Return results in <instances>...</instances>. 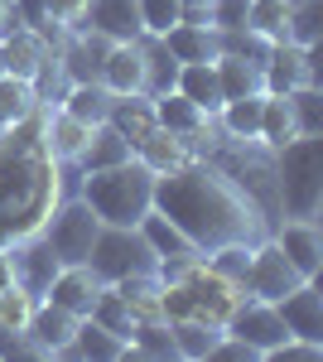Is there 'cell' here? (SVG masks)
Returning <instances> with one entry per match:
<instances>
[{
    "mask_svg": "<svg viewBox=\"0 0 323 362\" xmlns=\"http://www.w3.org/2000/svg\"><path fill=\"white\" fill-rule=\"evenodd\" d=\"M87 140H92V126L87 121H78V116L63 112V107H44V145H49L54 160H82Z\"/></svg>",
    "mask_w": 323,
    "mask_h": 362,
    "instance_id": "e0dca14e",
    "label": "cell"
},
{
    "mask_svg": "<svg viewBox=\"0 0 323 362\" xmlns=\"http://www.w3.org/2000/svg\"><path fill=\"white\" fill-rule=\"evenodd\" d=\"M285 102H290V116H295L299 136H323V92L319 87L314 83L295 87V92H285Z\"/></svg>",
    "mask_w": 323,
    "mask_h": 362,
    "instance_id": "8d00e7d4",
    "label": "cell"
},
{
    "mask_svg": "<svg viewBox=\"0 0 323 362\" xmlns=\"http://www.w3.org/2000/svg\"><path fill=\"white\" fill-rule=\"evenodd\" d=\"M270 362H323V343H309V338H285L280 348L266 353Z\"/></svg>",
    "mask_w": 323,
    "mask_h": 362,
    "instance_id": "ee69618b",
    "label": "cell"
},
{
    "mask_svg": "<svg viewBox=\"0 0 323 362\" xmlns=\"http://www.w3.org/2000/svg\"><path fill=\"white\" fill-rule=\"evenodd\" d=\"M116 295L126 300V309H131L135 324H140V319H164V285H160V276H126V280H116Z\"/></svg>",
    "mask_w": 323,
    "mask_h": 362,
    "instance_id": "f1b7e54d",
    "label": "cell"
},
{
    "mask_svg": "<svg viewBox=\"0 0 323 362\" xmlns=\"http://www.w3.org/2000/svg\"><path fill=\"white\" fill-rule=\"evenodd\" d=\"M87 266H92V276L102 280V285H116V280H126V276H155L160 256H155L150 242L140 237V227H111V223H102L97 242H92V256H87Z\"/></svg>",
    "mask_w": 323,
    "mask_h": 362,
    "instance_id": "5b68a950",
    "label": "cell"
},
{
    "mask_svg": "<svg viewBox=\"0 0 323 362\" xmlns=\"http://www.w3.org/2000/svg\"><path fill=\"white\" fill-rule=\"evenodd\" d=\"M126 358H174V334H169V319H140L126 338Z\"/></svg>",
    "mask_w": 323,
    "mask_h": 362,
    "instance_id": "1f68e13d",
    "label": "cell"
},
{
    "mask_svg": "<svg viewBox=\"0 0 323 362\" xmlns=\"http://www.w3.org/2000/svg\"><path fill=\"white\" fill-rule=\"evenodd\" d=\"M169 334H174V358H189V362H208V353H213V343L222 338V329L217 324H208V319H169Z\"/></svg>",
    "mask_w": 323,
    "mask_h": 362,
    "instance_id": "83f0119b",
    "label": "cell"
},
{
    "mask_svg": "<svg viewBox=\"0 0 323 362\" xmlns=\"http://www.w3.org/2000/svg\"><path fill=\"white\" fill-rule=\"evenodd\" d=\"M208 362H261V353H256V348H246L242 338L222 334V338L213 343V353H208Z\"/></svg>",
    "mask_w": 323,
    "mask_h": 362,
    "instance_id": "bcb514c9",
    "label": "cell"
},
{
    "mask_svg": "<svg viewBox=\"0 0 323 362\" xmlns=\"http://www.w3.org/2000/svg\"><path fill=\"white\" fill-rule=\"evenodd\" d=\"M222 334L242 338L246 348H256L261 358H266L270 348H280L290 329H285V319H280V309L270 305V300H256V295H242L237 309L227 314V324H222Z\"/></svg>",
    "mask_w": 323,
    "mask_h": 362,
    "instance_id": "52a82bcc",
    "label": "cell"
},
{
    "mask_svg": "<svg viewBox=\"0 0 323 362\" xmlns=\"http://www.w3.org/2000/svg\"><path fill=\"white\" fill-rule=\"evenodd\" d=\"M295 136H299V131H295V116H290V102H285V97H275V92H266L256 140H261V145H270V150H280V145H290Z\"/></svg>",
    "mask_w": 323,
    "mask_h": 362,
    "instance_id": "d6a6232c",
    "label": "cell"
},
{
    "mask_svg": "<svg viewBox=\"0 0 323 362\" xmlns=\"http://www.w3.org/2000/svg\"><path fill=\"white\" fill-rule=\"evenodd\" d=\"M49 54H54V49H49V39H44L39 29H15V34L0 39V63H5V73H10V78H25V83L39 73V63Z\"/></svg>",
    "mask_w": 323,
    "mask_h": 362,
    "instance_id": "ac0fdd59",
    "label": "cell"
},
{
    "mask_svg": "<svg viewBox=\"0 0 323 362\" xmlns=\"http://www.w3.org/2000/svg\"><path fill=\"white\" fill-rule=\"evenodd\" d=\"M160 39L169 44V54L179 58V63H213L217 58V29L213 25H174Z\"/></svg>",
    "mask_w": 323,
    "mask_h": 362,
    "instance_id": "484cf974",
    "label": "cell"
},
{
    "mask_svg": "<svg viewBox=\"0 0 323 362\" xmlns=\"http://www.w3.org/2000/svg\"><path fill=\"white\" fill-rule=\"evenodd\" d=\"M135 49H140V73H145V97H160V92H174V78H179V58L169 54V44H164L160 34H140L135 39Z\"/></svg>",
    "mask_w": 323,
    "mask_h": 362,
    "instance_id": "d6986e66",
    "label": "cell"
},
{
    "mask_svg": "<svg viewBox=\"0 0 323 362\" xmlns=\"http://www.w3.org/2000/svg\"><path fill=\"white\" fill-rule=\"evenodd\" d=\"M29 112H39V97H34V87L25 78H0V131L5 126H15V121H25Z\"/></svg>",
    "mask_w": 323,
    "mask_h": 362,
    "instance_id": "74e56055",
    "label": "cell"
},
{
    "mask_svg": "<svg viewBox=\"0 0 323 362\" xmlns=\"http://www.w3.org/2000/svg\"><path fill=\"white\" fill-rule=\"evenodd\" d=\"M217 83H222V102L266 92V87H261V68L246 63V58H232V54H217Z\"/></svg>",
    "mask_w": 323,
    "mask_h": 362,
    "instance_id": "836d02e7",
    "label": "cell"
},
{
    "mask_svg": "<svg viewBox=\"0 0 323 362\" xmlns=\"http://www.w3.org/2000/svg\"><path fill=\"white\" fill-rule=\"evenodd\" d=\"M270 39H261L256 29H217V54H232V58H246V63H266L270 58Z\"/></svg>",
    "mask_w": 323,
    "mask_h": 362,
    "instance_id": "ab89813d",
    "label": "cell"
},
{
    "mask_svg": "<svg viewBox=\"0 0 323 362\" xmlns=\"http://www.w3.org/2000/svg\"><path fill=\"white\" fill-rule=\"evenodd\" d=\"M44 15L63 29H82L87 20V0H44Z\"/></svg>",
    "mask_w": 323,
    "mask_h": 362,
    "instance_id": "f6af8a7d",
    "label": "cell"
},
{
    "mask_svg": "<svg viewBox=\"0 0 323 362\" xmlns=\"http://www.w3.org/2000/svg\"><path fill=\"white\" fill-rule=\"evenodd\" d=\"M97 295H102V280L92 276V266H63L44 300L58 305V309H68V314H78V319H87L92 305H97Z\"/></svg>",
    "mask_w": 323,
    "mask_h": 362,
    "instance_id": "9a60e30c",
    "label": "cell"
},
{
    "mask_svg": "<svg viewBox=\"0 0 323 362\" xmlns=\"http://www.w3.org/2000/svg\"><path fill=\"white\" fill-rule=\"evenodd\" d=\"M73 334H78V314L49 305V300H39L34 314H29V324H25V338L34 343L39 358H63V348L73 343Z\"/></svg>",
    "mask_w": 323,
    "mask_h": 362,
    "instance_id": "5bb4252c",
    "label": "cell"
},
{
    "mask_svg": "<svg viewBox=\"0 0 323 362\" xmlns=\"http://www.w3.org/2000/svg\"><path fill=\"white\" fill-rule=\"evenodd\" d=\"M135 227H140V237L150 242V251H155L160 261H179V256L189 261V256H203V251L193 247V242L184 237V232H179V227H174L169 218H164L160 208H150V213H145V218H140Z\"/></svg>",
    "mask_w": 323,
    "mask_h": 362,
    "instance_id": "cb8c5ba5",
    "label": "cell"
},
{
    "mask_svg": "<svg viewBox=\"0 0 323 362\" xmlns=\"http://www.w3.org/2000/svg\"><path fill=\"white\" fill-rule=\"evenodd\" d=\"M102 87H107V92H116V97H126V92H140V87H145L135 39H126V44H111L107 63H102Z\"/></svg>",
    "mask_w": 323,
    "mask_h": 362,
    "instance_id": "d4e9b609",
    "label": "cell"
},
{
    "mask_svg": "<svg viewBox=\"0 0 323 362\" xmlns=\"http://www.w3.org/2000/svg\"><path fill=\"white\" fill-rule=\"evenodd\" d=\"M39 232H44V242L54 247V256L63 266H87L92 242H97V232H102V218L87 208V198H63Z\"/></svg>",
    "mask_w": 323,
    "mask_h": 362,
    "instance_id": "8992f818",
    "label": "cell"
},
{
    "mask_svg": "<svg viewBox=\"0 0 323 362\" xmlns=\"http://www.w3.org/2000/svg\"><path fill=\"white\" fill-rule=\"evenodd\" d=\"M275 309H280L290 338L323 343V290H319V280H299L285 300H275Z\"/></svg>",
    "mask_w": 323,
    "mask_h": 362,
    "instance_id": "4fadbf2b",
    "label": "cell"
},
{
    "mask_svg": "<svg viewBox=\"0 0 323 362\" xmlns=\"http://www.w3.org/2000/svg\"><path fill=\"white\" fill-rule=\"evenodd\" d=\"M5 247H10V261H15V285L29 290L34 300H44L49 285H54V276L63 271V261H58L54 247L44 242V232H25V237L5 242Z\"/></svg>",
    "mask_w": 323,
    "mask_h": 362,
    "instance_id": "9c48e42d",
    "label": "cell"
},
{
    "mask_svg": "<svg viewBox=\"0 0 323 362\" xmlns=\"http://www.w3.org/2000/svg\"><path fill=\"white\" fill-rule=\"evenodd\" d=\"M135 160H140L145 169H155V174H169V169H179V165H189V160H198V155H193L189 136H174V131H164V126H155L150 136L140 140Z\"/></svg>",
    "mask_w": 323,
    "mask_h": 362,
    "instance_id": "7402d4cb",
    "label": "cell"
},
{
    "mask_svg": "<svg viewBox=\"0 0 323 362\" xmlns=\"http://www.w3.org/2000/svg\"><path fill=\"white\" fill-rule=\"evenodd\" d=\"M135 150H131V140L121 136L111 121H102V126H92V140H87V150H82V160L78 165L92 174V169H111V165H126Z\"/></svg>",
    "mask_w": 323,
    "mask_h": 362,
    "instance_id": "4316f807",
    "label": "cell"
},
{
    "mask_svg": "<svg viewBox=\"0 0 323 362\" xmlns=\"http://www.w3.org/2000/svg\"><path fill=\"white\" fill-rule=\"evenodd\" d=\"M155 208L179 227L198 251L227 247V242H266L270 223L266 213L208 160H189V165L155 174Z\"/></svg>",
    "mask_w": 323,
    "mask_h": 362,
    "instance_id": "6da1fadb",
    "label": "cell"
},
{
    "mask_svg": "<svg viewBox=\"0 0 323 362\" xmlns=\"http://www.w3.org/2000/svg\"><path fill=\"white\" fill-rule=\"evenodd\" d=\"M319 87V44L314 49H299V44H275L270 58L261 63V87L285 97L295 87Z\"/></svg>",
    "mask_w": 323,
    "mask_h": 362,
    "instance_id": "30bf717a",
    "label": "cell"
},
{
    "mask_svg": "<svg viewBox=\"0 0 323 362\" xmlns=\"http://www.w3.org/2000/svg\"><path fill=\"white\" fill-rule=\"evenodd\" d=\"M270 242L285 251V261L295 266L304 280H319L323 271V232H319V218H280Z\"/></svg>",
    "mask_w": 323,
    "mask_h": 362,
    "instance_id": "8fae6325",
    "label": "cell"
},
{
    "mask_svg": "<svg viewBox=\"0 0 323 362\" xmlns=\"http://www.w3.org/2000/svg\"><path fill=\"white\" fill-rule=\"evenodd\" d=\"M290 5H299V0H285V10H290Z\"/></svg>",
    "mask_w": 323,
    "mask_h": 362,
    "instance_id": "681fc988",
    "label": "cell"
},
{
    "mask_svg": "<svg viewBox=\"0 0 323 362\" xmlns=\"http://www.w3.org/2000/svg\"><path fill=\"white\" fill-rule=\"evenodd\" d=\"M34 295L29 290H20V285H10V290H0V324L5 329H15V334H25V324H29V314H34Z\"/></svg>",
    "mask_w": 323,
    "mask_h": 362,
    "instance_id": "b9f144b4",
    "label": "cell"
},
{
    "mask_svg": "<svg viewBox=\"0 0 323 362\" xmlns=\"http://www.w3.org/2000/svg\"><path fill=\"white\" fill-rule=\"evenodd\" d=\"M58 208V160L44 145V107L0 131V247L39 232Z\"/></svg>",
    "mask_w": 323,
    "mask_h": 362,
    "instance_id": "7a4b0ae2",
    "label": "cell"
},
{
    "mask_svg": "<svg viewBox=\"0 0 323 362\" xmlns=\"http://www.w3.org/2000/svg\"><path fill=\"white\" fill-rule=\"evenodd\" d=\"M15 5V15L25 20V29H44L49 25V15H44V0H10Z\"/></svg>",
    "mask_w": 323,
    "mask_h": 362,
    "instance_id": "c3c4849f",
    "label": "cell"
},
{
    "mask_svg": "<svg viewBox=\"0 0 323 362\" xmlns=\"http://www.w3.org/2000/svg\"><path fill=\"white\" fill-rule=\"evenodd\" d=\"M0 78H5V63H0Z\"/></svg>",
    "mask_w": 323,
    "mask_h": 362,
    "instance_id": "f907efd6",
    "label": "cell"
},
{
    "mask_svg": "<svg viewBox=\"0 0 323 362\" xmlns=\"http://www.w3.org/2000/svg\"><path fill=\"white\" fill-rule=\"evenodd\" d=\"M111 54V39L97 29H63L58 39V58H63V73L68 83H102V63Z\"/></svg>",
    "mask_w": 323,
    "mask_h": 362,
    "instance_id": "7c38bea8",
    "label": "cell"
},
{
    "mask_svg": "<svg viewBox=\"0 0 323 362\" xmlns=\"http://www.w3.org/2000/svg\"><path fill=\"white\" fill-rule=\"evenodd\" d=\"M87 29L107 34L111 44H126V39H140V5L135 0H87Z\"/></svg>",
    "mask_w": 323,
    "mask_h": 362,
    "instance_id": "2e32d148",
    "label": "cell"
},
{
    "mask_svg": "<svg viewBox=\"0 0 323 362\" xmlns=\"http://www.w3.org/2000/svg\"><path fill=\"white\" fill-rule=\"evenodd\" d=\"M155 121H160L164 131H174V136H193L208 116L198 112L189 97H179V92H160L155 97Z\"/></svg>",
    "mask_w": 323,
    "mask_h": 362,
    "instance_id": "e575fe53",
    "label": "cell"
},
{
    "mask_svg": "<svg viewBox=\"0 0 323 362\" xmlns=\"http://www.w3.org/2000/svg\"><path fill=\"white\" fill-rule=\"evenodd\" d=\"M246 5L251 0H213V29H246Z\"/></svg>",
    "mask_w": 323,
    "mask_h": 362,
    "instance_id": "7dc6e473",
    "label": "cell"
},
{
    "mask_svg": "<svg viewBox=\"0 0 323 362\" xmlns=\"http://www.w3.org/2000/svg\"><path fill=\"white\" fill-rule=\"evenodd\" d=\"M285 20H290L285 0H251V5H246V29H256L270 44H290V39H285Z\"/></svg>",
    "mask_w": 323,
    "mask_h": 362,
    "instance_id": "f35d334b",
    "label": "cell"
},
{
    "mask_svg": "<svg viewBox=\"0 0 323 362\" xmlns=\"http://www.w3.org/2000/svg\"><path fill=\"white\" fill-rule=\"evenodd\" d=\"M299 280H304V276L285 261V251L275 247L270 237L251 247V266H246V280H242L246 295H256V300H270V305H275V300H285V295L295 290Z\"/></svg>",
    "mask_w": 323,
    "mask_h": 362,
    "instance_id": "ba28073f",
    "label": "cell"
},
{
    "mask_svg": "<svg viewBox=\"0 0 323 362\" xmlns=\"http://www.w3.org/2000/svg\"><path fill=\"white\" fill-rule=\"evenodd\" d=\"M261 102H266V92H251V97H232V102H222L217 107V126L227 131V136L237 140H256V131H261Z\"/></svg>",
    "mask_w": 323,
    "mask_h": 362,
    "instance_id": "f546056e",
    "label": "cell"
},
{
    "mask_svg": "<svg viewBox=\"0 0 323 362\" xmlns=\"http://www.w3.org/2000/svg\"><path fill=\"white\" fill-rule=\"evenodd\" d=\"M63 358H82V362H111L126 358V338H116L111 329H102L97 319H78V334L63 348Z\"/></svg>",
    "mask_w": 323,
    "mask_h": 362,
    "instance_id": "603a6c76",
    "label": "cell"
},
{
    "mask_svg": "<svg viewBox=\"0 0 323 362\" xmlns=\"http://www.w3.org/2000/svg\"><path fill=\"white\" fill-rule=\"evenodd\" d=\"M87 319H97L102 329H111L116 338H131L135 329V319H131V309H126V300L116 295V285H102V295H97V305H92V314Z\"/></svg>",
    "mask_w": 323,
    "mask_h": 362,
    "instance_id": "60d3db41",
    "label": "cell"
},
{
    "mask_svg": "<svg viewBox=\"0 0 323 362\" xmlns=\"http://www.w3.org/2000/svg\"><path fill=\"white\" fill-rule=\"evenodd\" d=\"M323 34V0H299L290 5V20H285V39L299 49H314Z\"/></svg>",
    "mask_w": 323,
    "mask_h": 362,
    "instance_id": "d590c367",
    "label": "cell"
},
{
    "mask_svg": "<svg viewBox=\"0 0 323 362\" xmlns=\"http://www.w3.org/2000/svg\"><path fill=\"white\" fill-rule=\"evenodd\" d=\"M174 92L189 97L203 116H217L222 107V83H217V58L213 63H179V78H174Z\"/></svg>",
    "mask_w": 323,
    "mask_h": 362,
    "instance_id": "44dd1931",
    "label": "cell"
},
{
    "mask_svg": "<svg viewBox=\"0 0 323 362\" xmlns=\"http://www.w3.org/2000/svg\"><path fill=\"white\" fill-rule=\"evenodd\" d=\"M140 5V29L145 34H169L179 25V0H135Z\"/></svg>",
    "mask_w": 323,
    "mask_h": 362,
    "instance_id": "7bdbcfd3",
    "label": "cell"
},
{
    "mask_svg": "<svg viewBox=\"0 0 323 362\" xmlns=\"http://www.w3.org/2000/svg\"><path fill=\"white\" fill-rule=\"evenodd\" d=\"M87 208L111 227H135L150 208H155V169H145L140 160H126V165L111 169H92L82 174V194Z\"/></svg>",
    "mask_w": 323,
    "mask_h": 362,
    "instance_id": "3957f363",
    "label": "cell"
},
{
    "mask_svg": "<svg viewBox=\"0 0 323 362\" xmlns=\"http://www.w3.org/2000/svg\"><path fill=\"white\" fill-rule=\"evenodd\" d=\"M280 218H319L323 208V136H295L275 150Z\"/></svg>",
    "mask_w": 323,
    "mask_h": 362,
    "instance_id": "277c9868",
    "label": "cell"
},
{
    "mask_svg": "<svg viewBox=\"0 0 323 362\" xmlns=\"http://www.w3.org/2000/svg\"><path fill=\"white\" fill-rule=\"evenodd\" d=\"M107 121L121 131V136L131 140V150H140V140L150 136L160 121H155V97H145V92H126V97H111V112Z\"/></svg>",
    "mask_w": 323,
    "mask_h": 362,
    "instance_id": "ffe728a7",
    "label": "cell"
},
{
    "mask_svg": "<svg viewBox=\"0 0 323 362\" xmlns=\"http://www.w3.org/2000/svg\"><path fill=\"white\" fill-rule=\"evenodd\" d=\"M111 97L116 92H107L102 83H73L68 92H63V112H73L78 121H87V126H102L107 121V112H111Z\"/></svg>",
    "mask_w": 323,
    "mask_h": 362,
    "instance_id": "4dcf8cb0",
    "label": "cell"
}]
</instances>
